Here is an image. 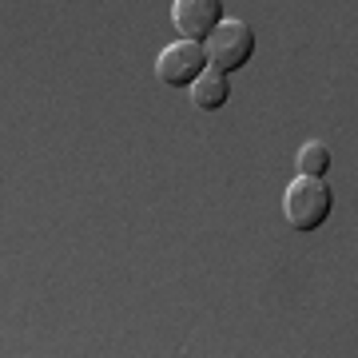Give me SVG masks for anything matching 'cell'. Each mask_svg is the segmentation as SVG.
Instances as JSON below:
<instances>
[{
  "instance_id": "1",
  "label": "cell",
  "mask_w": 358,
  "mask_h": 358,
  "mask_svg": "<svg viewBox=\"0 0 358 358\" xmlns=\"http://www.w3.org/2000/svg\"><path fill=\"white\" fill-rule=\"evenodd\" d=\"M331 207H334V195L327 187V179H319V176H299L282 192V215H287V223L294 231L322 227L327 215H331Z\"/></svg>"
},
{
  "instance_id": "2",
  "label": "cell",
  "mask_w": 358,
  "mask_h": 358,
  "mask_svg": "<svg viewBox=\"0 0 358 358\" xmlns=\"http://www.w3.org/2000/svg\"><path fill=\"white\" fill-rule=\"evenodd\" d=\"M207 68H211V60H207L203 40L179 36L176 44H167V48L155 56V76H159V84H167V88H192Z\"/></svg>"
},
{
  "instance_id": "3",
  "label": "cell",
  "mask_w": 358,
  "mask_h": 358,
  "mask_svg": "<svg viewBox=\"0 0 358 358\" xmlns=\"http://www.w3.org/2000/svg\"><path fill=\"white\" fill-rule=\"evenodd\" d=\"M203 44H207V60H211V68H219V72H227L231 76V72H239V68L251 60V52H255V32H251L247 20L223 16V24H219Z\"/></svg>"
},
{
  "instance_id": "4",
  "label": "cell",
  "mask_w": 358,
  "mask_h": 358,
  "mask_svg": "<svg viewBox=\"0 0 358 358\" xmlns=\"http://www.w3.org/2000/svg\"><path fill=\"white\" fill-rule=\"evenodd\" d=\"M171 24L183 40H207L223 24V0H176Z\"/></svg>"
},
{
  "instance_id": "5",
  "label": "cell",
  "mask_w": 358,
  "mask_h": 358,
  "mask_svg": "<svg viewBox=\"0 0 358 358\" xmlns=\"http://www.w3.org/2000/svg\"><path fill=\"white\" fill-rule=\"evenodd\" d=\"M227 100H231V84H227V72H219V68H207L192 84V103L199 112H219Z\"/></svg>"
},
{
  "instance_id": "6",
  "label": "cell",
  "mask_w": 358,
  "mask_h": 358,
  "mask_svg": "<svg viewBox=\"0 0 358 358\" xmlns=\"http://www.w3.org/2000/svg\"><path fill=\"white\" fill-rule=\"evenodd\" d=\"M327 167H331V148H327V143L310 140V143L299 148V171H303V176H319L322 179Z\"/></svg>"
}]
</instances>
